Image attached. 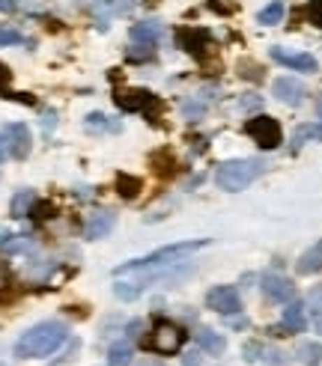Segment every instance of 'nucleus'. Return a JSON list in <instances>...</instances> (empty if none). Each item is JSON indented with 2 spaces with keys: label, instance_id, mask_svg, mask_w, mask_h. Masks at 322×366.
Returning <instances> with one entry per match:
<instances>
[{
  "label": "nucleus",
  "instance_id": "nucleus-40",
  "mask_svg": "<svg viewBox=\"0 0 322 366\" xmlns=\"http://www.w3.org/2000/svg\"><path fill=\"white\" fill-rule=\"evenodd\" d=\"M138 366H164V363H159V360H143V363H138Z\"/></svg>",
  "mask_w": 322,
  "mask_h": 366
},
{
  "label": "nucleus",
  "instance_id": "nucleus-34",
  "mask_svg": "<svg viewBox=\"0 0 322 366\" xmlns=\"http://www.w3.org/2000/svg\"><path fill=\"white\" fill-rule=\"evenodd\" d=\"M242 105H245L248 110H251V107H254V110H257V107H260L263 102H260V98H257V96H245V98H242Z\"/></svg>",
  "mask_w": 322,
  "mask_h": 366
},
{
  "label": "nucleus",
  "instance_id": "nucleus-42",
  "mask_svg": "<svg viewBox=\"0 0 322 366\" xmlns=\"http://www.w3.org/2000/svg\"><path fill=\"white\" fill-rule=\"evenodd\" d=\"M0 366H3V363H0Z\"/></svg>",
  "mask_w": 322,
  "mask_h": 366
},
{
  "label": "nucleus",
  "instance_id": "nucleus-27",
  "mask_svg": "<svg viewBox=\"0 0 322 366\" xmlns=\"http://www.w3.org/2000/svg\"><path fill=\"white\" fill-rule=\"evenodd\" d=\"M87 128H90V131H105V128L117 131L119 125H117V122H108L105 114H90V116H87Z\"/></svg>",
  "mask_w": 322,
  "mask_h": 366
},
{
  "label": "nucleus",
  "instance_id": "nucleus-25",
  "mask_svg": "<svg viewBox=\"0 0 322 366\" xmlns=\"http://www.w3.org/2000/svg\"><path fill=\"white\" fill-rule=\"evenodd\" d=\"M140 292H143L140 283H117V286H114V295L119 298V301H135Z\"/></svg>",
  "mask_w": 322,
  "mask_h": 366
},
{
  "label": "nucleus",
  "instance_id": "nucleus-1",
  "mask_svg": "<svg viewBox=\"0 0 322 366\" xmlns=\"http://www.w3.org/2000/svg\"><path fill=\"white\" fill-rule=\"evenodd\" d=\"M66 337H69V328L63 321H39L30 330L21 334V340L15 342V358L30 360V358H48V354L57 351Z\"/></svg>",
  "mask_w": 322,
  "mask_h": 366
},
{
  "label": "nucleus",
  "instance_id": "nucleus-10",
  "mask_svg": "<svg viewBox=\"0 0 322 366\" xmlns=\"http://www.w3.org/2000/svg\"><path fill=\"white\" fill-rule=\"evenodd\" d=\"M6 149H9V155L13 158H18V161H24L27 155H30V149H33V137H30V128L24 125V122H13V125L6 128Z\"/></svg>",
  "mask_w": 322,
  "mask_h": 366
},
{
  "label": "nucleus",
  "instance_id": "nucleus-37",
  "mask_svg": "<svg viewBox=\"0 0 322 366\" xmlns=\"http://www.w3.org/2000/svg\"><path fill=\"white\" fill-rule=\"evenodd\" d=\"M0 13H15V0H0Z\"/></svg>",
  "mask_w": 322,
  "mask_h": 366
},
{
  "label": "nucleus",
  "instance_id": "nucleus-30",
  "mask_svg": "<svg viewBox=\"0 0 322 366\" xmlns=\"http://www.w3.org/2000/svg\"><path fill=\"white\" fill-rule=\"evenodd\" d=\"M24 36L15 30V27H0V45H21Z\"/></svg>",
  "mask_w": 322,
  "mask_h": 366
},
{
  "label": "nucleus",
  "instance_id": "nucleus-11",
  "mask_svg": "<svg viewBox=\"0 0 322 366\" xmlns=\"http://www.w3.org/2000/svg\"><path fill=\"white\" fill-rule=\"evenodd\" d=\"M272 93H275V98L277 102H284V105H290V107H295V105H302L305 102V96H307V86L298 81V77H277V81L272 84Z\"/></svg>",
  "mask_w": 322,
  "mask_h": 366
},
{
  "label": "nucleus",
  "instance_id": "nucleus-16",
  "mask_svg": "<svg viewBox=\"0 0 322 366\" xmlns=\"http://www.w3.org/2000/svg\"><path fill=\"white\" fill-rule=\"evenodd\" d=\"M197 346H200V351H206V354H221L227 349V340L221 334H215L212 328H203L197 334Z\"/></svg>",
  "mask_w": 322,
  "mask_h": 366
},
{
  "label": "nucleus",
  "instance_id": "nucleus-18",
  "mask_svg": "<svg viewBox=\"0 0 322 366\" xmlns=\"http://www.w3.org/2000/svg\"><path fill=\"white\" fill-rule=\"evenodd\" d=\"M180 48H185L188 54H197L200 51V45H203V42H209V36L203 30H180Z\"/></svg>",
  "mask_w": 322,
  "mask_h": 366
},
{
  "label": "nucleus",
  "instance_id": "nucleus-23",
  "mask_svg": "<svg viewBox=\"0 0 322 366\" xmlns=\"http://www.w3.org/2000/svg\"><path fill=\"white\" fill-rule=\"evenodd\" d=\"M131 6H135V0H102V3H96L93 9L96 13H105V15H123Z\"/></svg>",
  "mask_w": 322,
  "mask_h": 366
},
{
  "label": "nucleus",
  "instance_id": "nucleus-12",
  "mask_svg": "<svg viewBox=\"0 0 322 366\" xmlns=\"http://www.w3.org/2000/svg\"><path fill=\"white\" fill-rule=\"evenodd\" d=\"M114 224H117L114 212H93V215H87V220H84V238H90V241L105 238L108 232L114 229Z\"/></svg>",
  "mask_w": 322,
  "mask_h": 366
},
{
  "label": "nucleus",
  "instance_id": "nucleus-41",
  "mask_svg": "<svg viewBox=\"0 0 322 366\" xmlns=\"http://www.w3.org/2000/svg\"><path fill=\"white\" fill-rule=\"evenodd\" d=\"M316 110H319V116H322V98H319V102H316Z\"/></svg>",
  "mask_w": 322,
  "mask_h": 366
},
{
  "label": "nucleus",
  "instance_id": "nucleus-8",
  "mask_svg": "<svg viewBox=\"0 0 322 366\" xmlns=\"http://www.w3.org/2000/svg\"><path fill=\"white\" fill-rule=\"evenodd\" d=\"M269 54H272L275 63H281V66H286V69H293V72L314 75V72L319 69V63H316L314 54H305V51H286V48L277 45V48H272Z\"/></svg>",
  "mask_w": 322,
  "mask_h": 366
},
{
  "label": "nucleus",
  "instance_id": "nucleus-9",
  "mask_svg": "<svg viewBox=\"0 0 322 366\" xmlns=\"http://www.w3.org/2000/svg\"><path fill=\"white\" fill-rule=\"evenodd\" d=\"M305 304L302 301H290V307L284 310L281 316V325L272 328V334L277 337H290V334H302V330L307 328V313H305Z\"/></svg>",
  "mask_w": 322,
  "mask_h": 366
},
{
  "label": "nucleus",
  "instance_id": "nucleus-15",
  "mask_svg": "<svg viewBox=\"0 0 322 366\" xmlns=\"http://www.w3.org/2000/svg\"><path fill=\"white\" fill-rule=\"evenodd\" d=\"M319 268H322V238L310 250H305L302 257H298V262H295V271L298 274H314Z\"/></svg>",
  "mask_w": 322,
  "mask_h": 366
},
{
  "label": "nucleus",
  "instance_id": "nucleus-19",
  "mask_svg": "<svg viewBox=\"0 0 322 366\" xmlns=\"http://www.w3.org/2000/svg\"><path fill=\"white\" fill-rule=\"evenodd\" d=\"M33 203H36V194H33V191H18L13 197V203H9V208H13V218H27Z\"/></svg>",
  "mask_w": 322,
  "mask_h": 366
},
{
  "label": "nucleus",
  "instance_id": "nucleus-21",
  "mask_svg": "<svg viewBox=\"0 0 322 366\" xmlns=\"http://www.w3.org/2000/svg\"><path fill=\"white\" fill-rule=\"evenodd\" d=\"M131 346L129 342H117V346H110L108 351V366H129L131 363Z\"/></svg>",
  "mask_w": 322,
  "mask_h": 366
},
{
  "label": "nucleus",
  "instance_id": "nucleus-4",
  "mask_svg": "<svg viewBox=\"0 0 322 366\" xmlns=\"http://www.w3.org/2000/svg\"><path fill=\"white\" fill-rule=\"evenodd\" d=\"M245 131L254 137V143H257L260 149H277L284 143V131H281V122L272 119V116H251L245 122Z\"/></svg>",
  "mask_w": 322,
  "mask_h": 366
},
{
  "label": "nucleus",
  "instance_id": "nucleus-3",
  "mask_svg": "<svg viewBox=\"0 0 322 366\" xmlns=\"http://www.w3.org/2000/svg\"><path fill=\"white\" fill-rule=\"evenodd\" d=\"M265 173V161L263 158H233V161H224L215 173V185L221 188V191H245V188L260 179V176Z\"/></svg>",
  "mask_w": 322,
  "mask_h": 366
},
{
  "label": "nucleus",
  "instance_id": "nucleus-24",
  "mask_svg": "<svg viewBox=\"0 0 322 366\" xmlns=\"http://www.w3.org/2000/svg\"><path fill=\"white\" fill-rule=\"evenodd\" d=\"M117 191L123 194L126 199H135L140 194V179H135V176H126V173H119L117 176Z\"/></svg>",
  "mask_w": 322,
  "mask_h": 366
},
{
  "label": "nucleus",
  "instance_id": "nucleus-20",
  "mask_svg": "<svg viewBox=\"0 0 322 366\" xmlns=\"http://www.w3.org/2000/svg\"><path fill=\"white\" fill-rule=\"evenodd\" d=\"M284 13H286V9H284V3H281V0H272V3L265 6V9H260V15H257V21H260L263 27L281 24V21H284Z\"/></svg>",
  "mask_w": 322,
  "mask_h": 366
},
{
  "label": "nucleus",
  "instance_id": "nucleus-13",
  "mask_svg": "<svg viewBox=\"0 0 322 366\" xmlns=\"http://www.w3.org/2000/svg\"><path fill=\"white\" fill-rule=\"evenodd\" d=\"M129 36H131V42H138V45H155L161 36V24L159 21H140V24H131Z\"/></svg>",
  "mask_w": 322,
  "mask_h": 366
},
{
  "label": "nucleus",
  "instance_id": "nucleus-5",
  "mask_svg": "<svg viewBox=\"0 0 322 366\" xmlns=\"http://www.w3.org/2000/svg\"><path fill=\"white\" fill-rule=\"evenodd\" d=\"M182 342H185V330L180 325H173V321L161 319L155 321L152 328V337H149V349L159 351V354H176L182 351Z\"/></svg>",
  "mask_w": 322,
  "mask_h": 366
},
{
  "label": "nucleus",
  "instance_id": "nucleus-39",
  "mask_svg": "<svg viewBox=\"0 0 322 366\" xmlns=\"http://www.w3.org/2000/svg\"><path fill=\"white\" fill-rule=\"evenodd\" d=\"M3 286H6V268L0 265V289H3Z\"/></svg>",
  "mask_w": 322,
  "mask_h": 366
},
{
  "label": "nucleus",
  "instance_id": "nucleus-33",
  "mask_svg": "<svg viewBox=\"0 0 322 366\" xmlns=\"http://www.w3.org/2000/svg\"><path fill=\"white\" fill-rule=\"evenodd\" d=\"M284 351H269V366H284Z\"/></svg>",
  "mask_w": 322,
  "mask_h": 366
},
{
  "label": "nucleus",
  "instance_id": "nucleus-2",
  "mask_svg": "<svg viewBox=\"0 0 322 366\" xmlns=\"http://www.w3.org/2000/svg\"><path fill=\"white\" fill-rule=\"evenodd\" d=\"M209 244V238H197V241H176V244H168V247H161V250H152L147 253V257H140V259H131V262H123V265H117L114 274H129V271H159V268H168V265H176V262H182L188 253H197V250H203Z\"/></svg>",
  "mask_w": 322,
  "mask_h": 366
},
{
  "label": "nucleus",
  "instance_id": "nucleus-14",
  "mask_svg": "<svg viewBox=\"0 0 322 366\" xmlns=\"http://www.w3.org/2000/svg\"><path fill=\"white\" fill-rule=\"evenodd\" d=\"M152 102H155V98L147 90H123V93H117V105L123 110H147V105H152Z\"/></svg>",
  "mask_w": 322,
  "mask_h": 366
},
{
  "label": "nucleus",
  "instance_id": "nucleus-26",
  "mask_svg": "<svg viewBox=\"0 0 322 366\" xmlns=\"http://www.w3.org/2000/svg\"><path fill=\"white\" fill-rule=\"evenodd\" d=\"M24 247H27V236H0V250L21 253Z\"/></svg>",
  "mask_w": 322,
  "mask_h": 366
},
{
  "label": "nucleus",
  "instance_id": "nucleus-28",
  "mask_svg": "<svg viewBox=\"0 0 322 366\" xmlns=\"http://www.w3.org/2000/svg\"><path fill=\"white\" fill-rule=\"evenodd\" d=\"M239 75L242 77H248V81H263V66H257V63H251V60H242L239 63Z\"/></svg>",
  "mask_w": 322,
  "mask_h": 366
},
{
  "label": "nucleus",
  "instance_id": "nucleus-6",
  "mask_svg": "<svg viewBox=\"0 0 322 366\" xmlns=\"http://www.w3.org/2000/svg\"><path fill=\"white\" fill-rule=\"evenodd\" d=\"M206 307L215 310L221 316H239L242 313V298L236 292V286H212L206 292Z\"/></svg>",
  "mask_w": 322,
  "mask_h": 366
},
{
  "label": "nucleus",
  "instance_id": "nucleus-29",
  "mask_svg": "<svg viewBox=\"0 0 322 366\" xmlns=\"http://www.w3.org/2000/svg\"><path fill=\"white\" fill-rule=\"evenodd\" d=\"M305 15H307L310 24L322 30V0H310L307 9H305Z\"/></svg>",
  "mask_w": 322,
  "mask_h": 366
},
{
  "label": "nucleus",
  "instance_id": "nucleus-38",
  "mask_svg": "<svg viewBox=\"0 0 322 366\" xmlns=\"http://www.w3.org/2000/svg\"><path fill=\"white\" fill-rule=\"evenodd\" d=\"M6 155H9V149H6V137H3V135H0V161H3V158H6Z\"/></svg>",
  "mask_w": 322,
  "mask_h": 366
},
{
  "label": "nucleus",
  "instance_id": "nucleus-36",
  "mask_svg": "<svg viewBox=\"0 0 322 366\" xmlns=\"http://www.w3.org/2000/svg\"><path fill=\"white\" fill-rule=\"evenodd\" d=\"M6 84H9V69H6L3 63H0V90H3Z\"/></svg>",
  "mask_w": 322,
  "mask_h": 366
},
{
  "label": "nucleus",
  "instance_id": "nucleus-35",
  "mask_svg": "<svg viewBox=\"0 0 322 366\" xmlns=\"http://www.w3.org/2000/svg\"><path fill=\"white\" fill-rule=\"evenodd\" d=\"M310 301H314V313H322V289H316L310 295Z\"/></svg>",
  "mask_w": 322,
  "mask_h": 366
},
{
  "label": "nucleus",
  "instance_id": "nucleus-22",
  "mask_svg": "<svg viewBox=\"0 0 322 366\" xmlns=\"http://www.w3.org/2000/svg\"><path fill=\"white\" fill-rule=\"evenodd\" d=\"M298 358H302L305 366H319L322 363V346L319 342H302V346H298Z\"/></svg>",
  "mask_w": 322,
  "mask_h": 366
},
{
  "label": "nucleus",
  "instance_id": "nucleus-31",
  "mask_svg": "<svg viewBox=\"0 0 322 366\" xmlns=\"http://www.w3.org/2000/svg\"><path fill=\"white\" fill-rule=\"evenodd\" d=\"M257 354H263V346H260V342H248V346H245V360H260Z\"/></svg>",
  "mask_w": 322,
  "mask_h": 366
},
{
  "label": "nucleus",
  "instance_id": "nucleus-17",
  "mask_svg": "<svg viewBox=\"0 0 322 366\" xmlns=\"http://www.w3.org/2000/svg\"><path fill=\"white\" fill-rule=\"evenodd\" d=\"M307 140H322V122H307V125H298L293 135V149L305 146Z\"/></svg>",
  "mask_w": 322,
  "mask_h": 366
},
{
  "label": "nucleus",
  "instance_id": "nucleus-32",
  "mask_svg": "<svg viewBox=\"0 0 322 366\" xmlns=\"http://www.w3.org/2000/svg\"><path fill=\"white\" fill-rule=\"evenodd\" d=\"M182 366H200V349L197 351H185L182 354Z\"/></svg>",
  "mask_w": 322,
  "mask_h": 366
},
{
  "label": "nucleus",
  "instance_id": "nucleus-7",
  "mask_svg": "<svg viewBox=\"0 0 322 366\" xmlns=\"http://www.w3.org/2000/svg\"><path fill=\"white\" fill-rule=\"evenodd\" d=\"M260 289H263V295L269 298V301H275V304H286V301H293V298H295L293 280H290V277H284V274H275V271L263 274Z\"/></svg>",
  "mask_w": 322,
  "mask_h": 366
}]
</instances>
